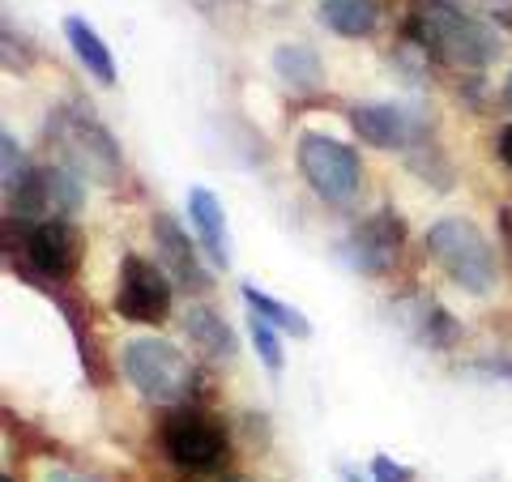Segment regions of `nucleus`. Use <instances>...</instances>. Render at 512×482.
Returning a JSON list of instances; mask_svg holds the SVG:
<instances>
[{
  "instance_id": "nucleus-1",
  "label": "nucleus",
  "mask_w": 512,
  "mask_h": 482,
  "mask_svg": "<svg viewBox=\"0 0 512 482\" xmlns=\"http://www.w3.org/2000/svg\"><path fill=\"white\" fill-rule=\"evenodd\" d=\"M402 30L414 47H423L444 64H457V69H487L504 52L495 26L466 13L457 0H414Z\"/></svg>"
},
{
  "instance_id": "nucleus-2",
  "label": "nucleus",
  "mask_w": 512,
  "mask_h": 482,
  "mask_svg": "<svg viewBox=\"0 0 512 482\" xmlns=\"http://www.w3.org/2000/svg\"><path fill=\"white\" fill-rule=\"evenodd\" d=\"M427 256L436 261L453 286L466 295H491L495 291V252L483 227L470 218H440L427 231Z\"/></svg>"
},
{
  "instance_id": "nucleus-3",
  "label": "nucleus",
  "mask_w": 512,
  "mask_h": 482,
  "mask_svg": "<svg viewBox=\"0 0 512 482\" xmlns=\"http://www.w3.org/2000/svg\"><path fill=\"white\" fill-rule=\"evenodd\" d=\"M120 367L128 384L146 401H158V406H180L192 393V384H197L188 355L180 346L163 342V337H133V342H124Z\"/></svg>"
},
{
  "instance_id": "nucleus-4",
  "label": "nucleus",
  "mask_w": 512,
  "mask_h": 482,
  "mask_svg": "<svg viewBox=\"0 0 512 482\" xmlns=\"http://www.w3.org/2000/svg\"><path fill=\"white\" fill-rule=\"evenodd\" d=\"M52 141L64 154V167L82 180L99 184V188H116L120 175H124V158H120V146L107 128L94 120V116H82V111H56L52 116Z\"/></svg>"
},
{
  "instance_id": "nucleus-5",
  "label": "nucleus",
  "mask_w": 512,
  "mask_h": 482,
  "mask_svg": "<svg viewBox=\"0 0 512 482\" xmlns=\"http://www.w3.org/2000/svg\"><path fill=\"white\" fill-rule=\"evenodd\" d=\"M158 440H163V453L175 470L184 474H222V465L231 457V440L227 431H222L218 419H210L205 410H175L163 419V431H158Z\"/></svg>"
},
{
  "instance_id": "nucleus-6",
  "label": "nucleus",
  "mask_w": 512,
  "mask_h": 482,
  "mask_svg": "<svg viewBox=\"0 0 512 482\" xmlns=\"http://www.w3.org/2000/svg\"><path fill=\"white\" fill-rule=\"evenodd\" d=\"M299 175L308 180V188L329 205H350L363 188V163L346 141H333L325 133H303L295 150Z\"/></svg>"
},
{
  "instance_id": "nucleus-7",
  "label": "nucleus",
  "mask_w": 512,
  "mask_h": 482,
  "mask_svg": "<svg viewBox=\"0 0 512 482\" xmlns=\"http://www.w3.org/2000/svg\"><path fill=\"white\" fill-rule=\"evenodd\" d=\"M116 312L137 325H163L171 316V282L167 273L150 265L146 256L128 252L120 265V286H116Z\"/></svg>"
},
{
  "instance_id": "nucleus-8",
  "label": "nucleus",
  "mask_w": 512,
  "mask_h": 482,
  "mask_svg": "<svg viewBox=\"0 0 512 482\" xmlns=\"http://www.w3.org/2000/svg\"><path fill=\"white\" fill-rule=\"evenodd\" d=\"M82 175H73L69 167H35L26 180L9 192V210L22 218L35 214H73L82 210Z\"/></svg>"
},
{
  "instance_id": "nucleus-9",
  "label": "nucleus",
  "mask_w": 512,
  "mask_h": 482,
  "mask_svg": "<svg viewBox=\"0 0 512 482\" xmlns=\"http://www.w3.org/2000/svg\"><path fill=\"white\" fill-rule=\"evenodd\" d=\"M402 248H406V222L397 218L393 210H380L346 239V261L355 265L359 273L380 278V273H389L397 265Z\"/></svg>"
},
{
  "instance_id": "nucleus-10",
  "label": "nucleus",
  "mask_w": 512,
  "mask_h": 482,
  "mask_svg": "<svg viewBox=\"0 0 512 482\" xmlns=\"http://www.w3.org/2000/svg\"><path fill=\"white\" fill-rule=\"evenodd\" d=\"M26 261L39 278H52V282L73 278L77 265H82V235H77L73 222L47 218L26 235Z\"/></svg>"
},
{
  "instance_id": "nucleus-11",
  "label": "nucleus",
  "mask_w": 512,
  "mask_h": 482,
  "mask_svg": "<svg viewBox=\"0 0 512 482\" xmlns=\"http://www.w3.org/2000/svg\"><path fill=\"white\" fill-rule=\"evenodd\" d=\"M350 128L359 141L376 150H410L419 141V120L402 103H355L350 107Z\"/></svg>"
},
{
  "instance_id": "nucleus-12",
  "label": "nucleus",
  "mask_w": 512,
  "mask_h": 482,
  "mask_svg": "<svg viewBox=\"0 0 512 482\" xmlns=\"http://www.w3.org/2000/svg\"><path fill=\"white\" fill-rule=\"evenodd\" d=\"M150 231H154V248H158V261H163L167 278H175L192 295L210 291V273L201 269L197 252H192V244H188V235L180 231V222L167 218V214H154Z\"/></svg>"
},
{
  "instance_id": "nucleus-13",
  "label": "nucleus",
  "mask_w": 512,
  "mask_h": 482,
  "mask_svg": "<svg viewBox=\"0 0 512 482\" xmlns=\"http://www.w3.org/2000/svg\"><path fill=\"white\" fill-rule=\"evenodd\" d=\"M188 218H192V227H197L205 252L227 269L231 265V235H227V218H222V201L201 184L188 188Z\"/></svg>"
},
{
  "instance_id": "nucleus-14",
  "label": "nucleus",
  "mask_w": 512,
  "mask_h": 482,
  "mask_svg": "<svg viewBox=\"0 0 512 482\" xmlns=\"http://www.w3.org/2000/svg\"><path fill=\"white\" fill-rule=\"evenodd\" d=\"M64 39H69L73 47V56L86 64V73L94 77L99 86H116V60H111L107 52V43L99 39V30H94L86 18H64Z\"/></svg>"
},
{
  "instance_id": "nucleus-15",
  "label": "nucleus",
  "mask_w": 512,
  "mask_h": 482,
  "mask_svg": "<svg viewBox=\"0 0 512 482\" xmlns=\"http://www.w3.org/2000/svg\"><path fill=\"white\" fill-rule=\"evenodd\" d=\"M274 73L282 86H291L299 94H312L325 86V64H320L316 47H308V43H282L274 52Z\"/></svg>"
},
{
  "instance_id": "nucleus-16",
  "label": "nucleus",
  "mask_w": 512,
  "mask_h": 482,
  "mask_svg": "<svg viewBox=\"0 0 512 482\" xmlns=\"http://www.w3.org/2000/svg\"><path fill=\"white\" fill-rule=\"evenodd\" d=\"M316 18L342 39H367L380 26L376 0H320Z\"/></svg>"
},
{
  "instance_id": "nucleus-17",
  "label": "nucleus",
  "mask_w": 512,
  "mask_h": 482,
  "mask_svg": "<svg viewBox=\"0 0 512 482\" xmlns=\"http://www.w3.org/2000/svg\"><path fill=\"white\" fill-rule=\"evenodd\" d=\"M184 333H188V342L197 346L205 359H231L235 346H239L235 342V329L218 312H210V308H192L184 316Z\"/></svg>"
},
{
  "instance_id": "nucleus-18",
  "label": "nucleus",
  "mask_w": 512,
  "mask_h": 482,
  "mask_svg": "<svg viewBox=\"0 0 512 482\" xmlns=\"http://www.w3.org/2000/svg\"><path fill=\"white\" fill-rule=\"evenodd\" d=\"M244 303H248V312H252V316L269 320V325H274V329H286L291 337H312L308 316H303V312H295V308H286L282 299L265 295V291H256V286H244Z\"/></svg>"
},
{
  "instance_id": "nucleus-19",
  "label": "nucleus",
  "mask_w": 512,
  "mask_h": 482,
  "mask_svg": "<svg viewBox=\"0 0 512 482\" xmlns=\"http://www.w3.org/2000/svg\"><path fill=\"white\" fill-rule=\"evenodd\" d=\"M197 13L210 26H218L222 35H244L248 26V13H252V0H192Z\"/></svg>"
},
{
  "instance_id": "nucleus-20",
  "label": "nucleus",
  "mask_w": 512,
  "mask_h": 482,
  "mask_svg": "<svg viewBox=\"0 0 512 482\" xmlns=\"http://www.w3.org/2000/svg\"><path fill=\"white\" fill-rule=\"evenodd\" d=\"M252 346L256 355H261V363L269 367V372H282V346H278V329L269 325V320L252 316Z\"/></svg>"
},
{
  "instance_id": "nucleus-21",
  "label": "nucleus",
  "mask_w": 512,
  "mask_h": 482,
  "mask_svg": "<svg viewBox=\"0 0 512 482\" xmlns=\"http://www.w3.org/2000/svg\"><path fill=\"white\" fill-rule=\"evenodd\" d=\"M0 171H5V175H0V180H5V192H13L30 175V167H26V158L18 150V141H13V133H0Z\"/></svg>"
},
{
  "instance_id": "nucleus-22",
  "label": "nucleus",
  "mask_w": 512,
  "mask_h": 482,
  "mask_svg": "<svg viewBox=\"0 0 512 482\" xmlns=\"http://www.w3.org/2000/svg\"><path fill=\"white\" fill-rule=\"evenodd\" d=\"M372 482H414V470L393 457H376L372 461Z\"/></svg>"
},
{
  "instance_id": "nucleus-23",
  "label": "nucleus",
  "mask_w": 512,
  "mask_h": 482,
  "mask_svg": "<svg viewBox=\"0 0 512 482\" xmlns=\"http://www.w3.org/2000/svg\"><path fill=\"white\" fill-rule=\"evenodd\" d=\"M495 146H500V158H504V167L512 171V124H508V128H500V141H495Z\"/></svg>"
},
{
  "instance_id": "nucleus-24",
  "label": "nucleus",
  "mask_w": 512,
  "mask_h": 482,
  "mask_svg": "<svg viewBox=\"0 0 512 482\" xmlns=\"http://www.w3.org/2000/svg\"><path fill=\"white\" fill-rule=\"evenodd\" d=\"M47 482H90V478L73 474V470H52V474H47Z\"/></svg>"
},
{
  "instance_id": "nucleus-25",
  "label": "nucleus",
  "mask_w": 512,
  "mask_h": 482,
  "mask_svg": "<svg viewBox=\"0 0 512 482\" xmlns=\"http://www.w3.org/2000/svg\"><path fill=\"white\" fill-rule=\"evenodd\" d=\"M338 478H342V482H367V478L355 470V465H342V470H338Z\"/></svg>"
},
{
  "instance_id": "nucleus-26",
  "label": "nucleus",
  "mask_w": 512,
  "mask_h": 482,
  "mask_svg": "<svg viewBox=\"0 0 512 482\" xmlns=\"http://www.w3.org/2000/svg\"><path fill=\"white\" fill-rule=\"evenodd\" d=\"M205 482H244L239 474H205Z\"/></svg>"
},
{
  "instance_id": "nucleus-27",
  "label": "nucleus",
  "mask_w": 512,
  "mask_h": 482,
  "mask_svg": "<svg viewBox=\"0 0 512 482\" xmlns=\"http://www.w3.org/2000/svg\"><path fill=\"white\" fill-rule=\"evenodd\" d=\"M483 5H491V9H512V0H483Z\"/></svg>"
},
{
  "instance_id": "nucleus-28",
  "label": "nucleus",
  "mask_w": 512,
  "mask_h": 482,
  "mask_svg": "<svg viewBox=\"0 0 512 482\" xmlns=\"http://www.w3.org/2000/svg\"><path fill=\"white\" fill-rule=\"evenodd\" d=\"M504 99H508V107H512V73H508V86H504Z\"/></svg>"
}]
</instances>
